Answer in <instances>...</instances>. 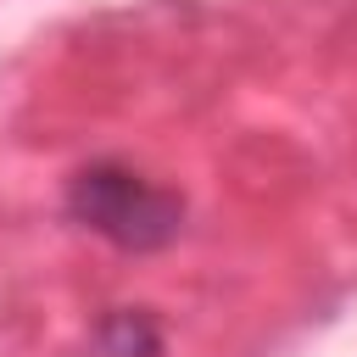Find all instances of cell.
Instances as JSON below:
<instances>
[{"mask_svg": "<svg viewBox=\"0 0 357 357\" xmlns=\"http://www.w3.org/2000/svg\"><path fill=\"white\" fill-rule=\"evenodd\" d=\"M67 212H73V223L112 240L117 251H162L184 223V201L173 190L139 178L123 162L78 167L67 184Z\"/></svg>", "mask_w": 357, "mask_h": 357, "instance_id": "obj_1", "label": "cell"}, {"mask_svg": "<svg viewBox=\"0 0 357 357\" xmlns=\"http://www.w3.org/2000/svg\"><path fill=\"white\" fill-rule=\"evenodd\" d=\"M100 346H106V357H162V329L139 307H117L100 324Z\"/></svg>", "mask_w": 357, "mask_h": 357, "instance_id": "obj_2", "label": "cell"}]
</instances>
